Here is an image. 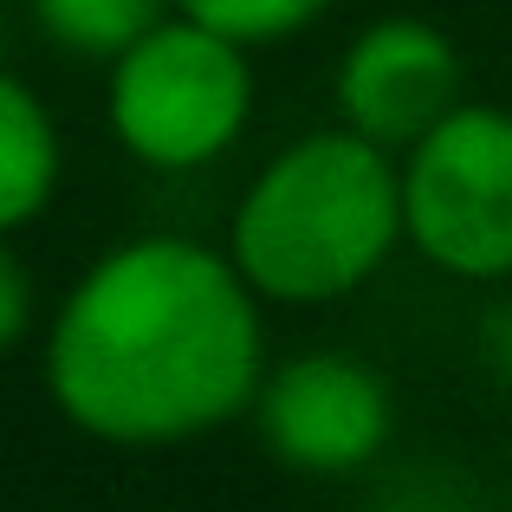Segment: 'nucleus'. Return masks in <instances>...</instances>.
<instances>
[{"mask_svg":"<svg viewBox=\"0 0 512 512\" xmlns=\"http://www.w3.org/2000/svg\"><path fill=\"white\" fill-rule=\"evenodd\" d=\"M260 292L227 253L150 234L104 253L52 318L46 383L85 435L163 448L260 402Z\"/></svg>","mask_w":512,"mask_h":512,"instance_id":"1","label":"nucleus"},{"mask_svg":"<svg viewBox=\"0 0 512 512\" xmlns=\"http://www.w3.org/2000/svg\"><path fill=\"white\" fill-rule=\"evenodd\" d=\"M402 234V169L350 130H312L253 175L227 260L260 299L325 305L357 292Z\"/></svg>","mask_w":512,"mask_h":512,"instance_id":"2","label":"nucleus"},{"mask_svg":"<svg viewBox=\"0 0 512 512\" xmlns=\"http://www.w3.org/2000/svg\"><path fill=\"white\" fill-rule=\"evenodd\" d=\"M253 65L247 46L195 20H163L143 46L111 65V124L150 169L214 163L247 130Z\"/></svg>","mask_w":512,"mask_h":512,"instance_id":"3","label":"nucleus"},{"mask_svg":"<svg viewBox=\"0 0 512 512\" xmlns=\"http://www.w3.org/2000/svg\"><path fill=\"white\" fill-rule=\"evenodd\" d=\"M402 221L428 266L512 279V111L467 104L402 163Z\"/></svg>","mask_w":512,"mask_h":512,"instance_id":"4","label":"nucleus"},{"mask_svg":"<svg viewBox=\"0 0 512 512\" xmlns=\"http://www.w3.org/2000/svg\"><path fill=\"white\" fill-rule=\"evenodd\" d=\"M344 130L376 150H422L454 111H467V65L428 20H376L338 65Z\"/></svg>","mask_w":512,"mask_h":512,"instance_id":"5","label":"nucleus"},{"mask_svg":"<svg viewBox=\"0 0 512 512\" xmlns=\"http://www.w3.org/2000/svg\"><path fill=\"white\" fill-rule=\"evenodd\" d=\"M389 389L344 350H305L260 389V435L292 474H357L389 441Z\"/></svg>","mask_w":512,"mask_h":512,"instance_id":"6","label":"nucleus"},{"mask_svg":"<svg viewBox=\"0 0 512 512\" xmlns=\"http://www.w3.org/2000/svg\"><path fill=\"white\" fill-rule=\"evenodd\" d=\"M59 182V130L26 78H0V227H26Z\"/></svg>","mask_w":512,"mask_h":512,"instance_id":"7","label":"nucleus"},{"mask_svg":"<svg viewBox=\"0 0 512 512\" xmlns=\"http://www.w3.org/2000/svg\"><path fill=\"white\" fill-rule=\"evenodd\" d=\"M169 0H33V20L78 59H124L163 26Z\"/></svg>","mask_w":512,"mask_h":512,"instance_id":"8","label":"nucleus"},{"mask_svg":"<svg viewBox=\"0 0 512 512\" xmlns=\"http://www.w3.org/2000/svg\"><path fill=\"white\" fill-rule=\"evenodd\" d=\"M175 7H182V20L208 26V33L234 39V46H266V39L312 26L331 0H175Z\"/></svg>","mask_w":512,"mask_h":512,"instance_id":"9","label":"nucleus"},{"mask_svg":"<svg viewBox=\"0 0 512 512\" xmlns=\"http://www.w3.org/2000/svg\"><path fill=\"white\" fill-rule=\"evenodd\" d=\"M26 318H33V299H26V266L20 253H0V344L26 338Z\"/></svg>","mask_w":512,"mask_h":512,"instance_id":"10","label":"nucleus"},{"mask_svg":"<svg viewBox=\"0 0 512 512\" xmlns=\"http://www.w3.org/2000/svg\"><path fill=\"white\" fill-rule=\"evenodd\" d=\"M487 350H493V363H500V376L512 383V305H500V318H493V331H487Z\"/></svg>","mask_w":512,"mask_h":512,"instance_id":"11","label":"nucleus"}]
</instances>
